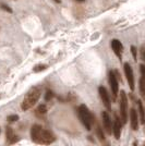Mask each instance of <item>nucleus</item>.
Segmentation results:
<instances>
[{
  "label": "nucleus",
  "instance_id": "nucleus-1",
  "mask_svg": "<svg viewBox=\"0 0 145 146\" xmlns=\"http://www.w3.org/2000/svg\"><path fill=\"white\" fill-rule=\"evenodd\" d=\"M41 95H42V88H41L39 86L33 87V88L26 94L24 100L22 102V106H21L22 110L26 111V110L31 109V108L38 102V99L41 98Z\"/></svg>",
  "mask_w": 145,
  "mask_h": 146
},
{
  "label": "nucleus",
  "instance_id": "nucleus-2",
  "mask_svg": "<svg viewBox=\"0 0 145 146\" xmlns=\"http://www.w3.org/2000/svg\"><path fill=\"white\" fill-rule=\"evenodd\" d=\"M79 117L81 122L83 123V125L90 131L92 129V123H93V121H95V118L93 117L91 111L88 110V108L85 105H81L79 107Z\"/></svg>",
  "mask_w": 145,
  "mask_h": 146
},
{
  "label": "nucleus",
  "instance_id": "nucleus-3",
  "mask_svg": "<svg viewBox=\"0 0 145 146\" xmlns=\"http://www.w3.org/2000/svg\"><path fill=\"white\" fill-rule=\"evenodd\" d=\"M120 116L122 123L126 124L128 121V97L123 91L120 92Z\"/></svg>",
  "mask_w": 145,
  "mask_h": 146
},
{
  "label": "nucleus",
  "instance_id": "nucleus-4",
  "mask_svg": "<svg viewBox=\"0 0 145 146\" xmlns=\"http://www.w3.org/2000/svg\"><path fill=\"white\" fill-rule=\"evenodd\" d=\"M56 141V136L55 134L49 131V130H44L43 129L41 134H39V137H38V142L37 144H43V145H49L51 143H54Z\"/></svg>",
  "mask_w": 145,
  "mask_h": 146
},
{
  "label": "nucleus",
  "instance_id": "nucleus-5",
  "mask_svg": "<svg viewBox=\"0 0 145 146\" xmlns=\"http://www.w3.org/2000/svg\"><path fill=\"white\" fill-rule=\"evenodd\" d=\"M109 84H110V88H111V93H112V98H114V100H116V98L118 96L119 85H118V80L115 76L114 71L109 72Z\"/></svg>",
  "mask_w": 145,
  "mask_h": 146
},
{
  "label": "nucleus",
  "instance_id": "nucleus-6",
  "mask_svg": "<svg viewBox=\"0 0 145 146\" xmlns=\"http://www.w3.org/2000/svg\"><path fill=\"white\" fill-rule=\"evenodd\" d=\"M124 73H126V76H127V80H128V84L130 86V90L133 91L134 90V75H133V71H132V68L131 66L126 62L124 63Z\"/></svg>",
  "mask_w": 145,
  "mask_h": 146
},
{
  "label": "nucleus",
  "instance_id": "nucleus-7",
  "mask_svg": "<svg viewBox=\"0 0 145 146\" xmlns=\"http://www.w3.org/2000/svg\"><path fill=\"white\" fill-rule=\"evenodd\" d=\"M98 92H99V96H100V98H102V100H103L105 107H106L108 110H110L111 109V106H110V97H109L108 92H107V90H106V87L99 86Z\"/></svg>",
  "mask_w": 145,
  "mask_h": 146
},
{
  "label": "nucleus",
  "instance_id": "nucleus-8",
  "mask_svg": "<svg viewBox=\"0 0 145 146\" xmlns=\"http://www.w3.org/2000/svg\"><path fill=\"white\" fill-rule=\"evenodd\" d=\"M102 119H103V124L104 128H105V131L107 132V134H111V132H112V122H111V119H110V117H109L107 111H103Z\"/></svg>",
  "mask_w": 145,
  "mask_h": 146
},
{
  "label": "nucleus",
  "instance_id": "nucleus-9",
  "mask_svg": "<svg viewBox=\"0 0 145 146\" xmlns=\"http://www.w3.org/2000/svg\"><path fill=\"white\" fill-rule=\"evenodd\" d=\"M130 123H131L132 130L136 131L139 129V115L134 108L130 110Z\"/></svg>",
  "mask_w": 145,
  "mask_h": 146
},
{
  "label": "nucleus",
  "instance_id": "nucleus-10",
  "mask_svg": "<svg viewBox=\"0 0 145 146\" xmlns=\"http://www.w3.org/2000/svg\"><path fill=\"white\" fill-rule=\"evenodd\" d=\"M42 125L39 124H34L32 128H31V139L34 143L38 142V137H39V134L42 132Z\"/></svg>",
  "mask_w": 145,
  "mask_h": 146
},
{
  "label": "nucleus",
  "instance_id": "nucleus-11",
  "mask_svg": "<svg viewBox=\"0 0 145 146\" xmlns=\"http://www.w3.org/2000/svg\"><path fill=\"white\" fill-rule=\"evenodd\" d=\"M111 48H112L114 52L116 54V56L121 59V57H122V44H121L120 40L112 39L111 40Z\"/></svg>",
  "mask_w": 145,
  "mask_h": 146
},
{
  "label": "nucleus",
  "instance_id": "nucleus-12",
  "mask_svg": "<svg viewBox=\"0 0 145 146\" xmlns=\"http://www.w3.org/2000/svg\"><path fill=\"white\" fill-rule=\"evenodd\" d=\"M121 128H122V125H121V123H120V120H119L118 117H116L115 122L112 123V133H114V135H115L116 140H119V139H120Z\"/></svg>",
  "mask_w": 145,
  "mask_h": 146
},
{
  "label": "nucleus",
  "instance_id": "nucleus-13",
  "mask_svg": "<svg viewBox=\"0 0 145 146\" xmlns=\"http://www.w3.org/2000/svg\"><path fill=\"white\" fill-rule=\"evenodd\" d=\"M6 137H7V140L9 141V143H11V144L15 143L17 141H19V137L14 135L13 130L10 128V127H8V128L6 129Z\"/></svg>",
  "mask_w": 145,
  "mask_h": 146
},
{
  "label": "nucleus",
  "instance_id": "nucleus-14",
  "mask_svg": "<svg viewBox=\"0 0 145 146\" xmlns=\"http://www.w3.org/2000/svg\"><path fill=\"white\" fill-rule=\"evenodd\" d=\"M138 107H139V116H140V121L142 124L145 123V112H144V106H143V103L142 100L139 99L138 100Z\"/></svg>",
  "mask_w": 145,
  "mask_h": 146
},
{
  "label": "nucleus",
  "instance_id": "nucleus-15",
  "mask_svg": "<svg viewBox=\"0 0 145 146\" xmlns=\"http://www.w3.org/2000/svg\"><path fill=\"white\" fill-rule=\"evenodd\" d=\"M36 113L38 117L45 116V115L47 113V107H46V105H43V104L42 105H39L36 110Z\"/></svg>",
  "mask_w": 145,
  "mask_h": 146
},
{
  "label": "nucleus",
  "instance_id": "nucleus-16",
  "mask_svg": "<svg viewBox=\"0 0 145 146\" xmlns=\"http://www.w3.org/2000/svg\"><path fill=\"white\" fill-rule=\"evenodd\" d=\"M140 93H141V96L144 98L145 97V78H141V79H140Z\"/></svg>",
  "mask_w": 145,
  "mask_h": 146
},
{
  "label": "nucleus",
  "instance_id": "nucleus-17",
  "mask_svg": "<svg viewBox=\"0 0 145 146\" xmlns=\"http://www.w3.org/2000/svg\"><path fill=\"white\" fill-rule=\"evenodd\" d=\"M96 133H97V136H98L99 141H100L102 143H104V142L106 141V139H105V134H104L103 130H102V128H100V127H97Z\"/></svg>",
  "mask_w": 145,
  "mask_h": 146
},
{
  "label": "nucleus",
  "instance_id": "nucleus-18",
  "mask_svg": "<svg viewBox=\"0 0 145 146\" xmlns=\"http://www.w3.org/2000/svg\"><path fill=\"white\" fill-rule=\"evenodd\" d=\"M47 69V66L46 64H38L34 68V72H41V71H45Z\"/></svg>",
  "mask_w": 145,
  "mask_h": 146
},
{
  "label": "nucleus",
  "instance_id": "nucleus-19",
  "mask_svg": "<svg viewBox=\"0 0 145 146\" xmlns=\"http://www.w3.org/2000/svg\"><path fill=\"white\" fill-rule=\"evenodd\" d=\"M54 96H55L54 93L50 91V90H48V91L46 92V95H45V100H46V102H49L50 99L54 98Z\"/></svg>",
  "mask_w": 145,
  "mask_h": 146
},
{
  "label": "nucleus",
  "instance_id": "nucleus-20",
  "mask_svg": "<svg viewBox=\"0 0 145 146\" xmlns=\"http://www.w3.org/2000/svg\"><path fill=\"white\" fill-rule=\"evenodd\" d=\"M19 120V116H17V115H11V116L8 117V121L9 122H15Z\"/></svg>",
  "mask_w": 145,
  "mask_h": 146
},
{
  "label": "nucleus",
  "instance_id": "nucleus-21",
  "mask_svg": "<svg viewBox=\"0 0 145 146\" xmlns=\"http://www.w3.org/2000/svg\"><path fill=\"white\" fill-rule=\"evenodd\" d=\"M131 52H132L133 59L136 60V59H138V55H136V48H135L134 46H131Z\"/></svg>",
  "mask_w": 145,
  "mask_h": 146
},
{
  "label": "nucleus",
  "instance_id": "nucleus-22",
  "mask_svg": "<svg viewBox=\"0 0 145 146\" xmlns=\"http://www.w3.org/2000/svg\"><path fill=\"white\" fill-rule=\"evenodd\" d=\"M1 8L5 10V11H8V12H12V9L10 8V7H8V6H6V5H1Z\"/></svg>",
  "mask_w": 145,
  "mask_h": 146
},
{
  "label": "nucleus",
  "instance_id": "nucleus-23",
  "mask_svg": "<svg viewBox=\"0 0 145 146\" xmlns=\"http://www.w3.org/2000/svg\"><path fill=\"white\" fill-rule=\"evenodd\" d=\"M140 69H141V73H142V78H145V67H144V64H141V66H140Z\"/></svg>",
  "mask_w": 145,
  "mask_h": 146
},
{
  "label": "nucleus",
  "instance_id": "nucleus-24",
  "mask_svg": "<svg viewBox=\"0 0 145 146\" xmlns=\"http://www.w3.org/2000/svg\"><path fill=\"white\" fill-rule=\"evenodd\" d=\"M141 57H142V60H145V52H144V47L141 48Z\"/></svg>",
  "mask_w": 145,
  "mask_h": 146
},
{
  "label": "nucleus",
  "instance_id": "nucleus-25",
  "mask_svg": "<svg viewBox=\"0 0 145 146\" xmlns=\"http://www.w3.org/2000/svg\"><path fill=\"white\" fill-rule=\"evenodd\" d=\"M76 1H80V2H82V1H84V0H76Z\"/></svg>",
  "mask_w": 145,
  "mask_h": 146
}]
</instances>
